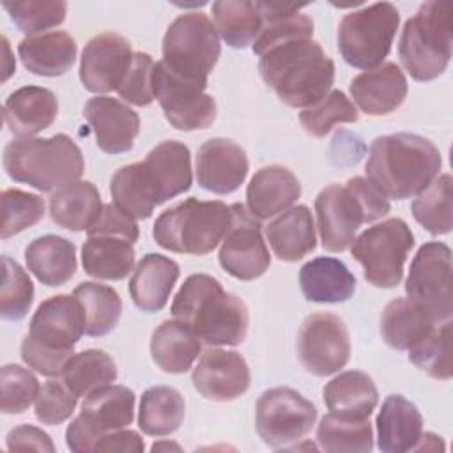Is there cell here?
Masks as SVG:
<instances>
[{
    "instance_id": "1",
    "label": "cell",
    "mask_w": 453,
    "mask_h": 453,
    "mask_svg": "<svg viewBox=\"0 0 453 453\" xmlns=\"http://www.w3.org/2000/svg\"><path fill=\"white\" fill-rule=\"evenodd\" d=\"M441 166V152L428 138L395 133L372 142L365 173L386 198L405 200L423 191L437 177Z\"/></svg>"
},
{
    "instance_id": "2",
    "label": "cell",
    "mask_w": 453,
    "mask_h": 453,
    "mask_svg": "<svg viewBox=\"0 0 453 453\" xmlns=\"http://www.w3.org/2000/svg\"><path fill=\"white\" fill-rule=\"evenodd\" d=\"M172 315L193 329L207 345H239L250 326L244 301L226 292L211 274H191L172 303Z\"/></svg>"
},
{
    "instance_id": "3",
    "label": "cell",
    "mask_w": 453,
    "mask_h": 453,
    "mask_svg": "<svg viewBox=\"0 0 453 453\" xmlns=\"http://www.w3.org/2000/svg\"><path fill=\"white\" fill-rule=\"evenodd\" d=\"M265 85L292 108H308L331 92L334 62L313 39H296L273 46L258 60Z\"/></svg>"
},
{
    "instance_id": "4",
    "label": "cell",
    "mask_w": 453,
    "mask_h": 453,
    "mask_svg": "<svg viewBox=\"0 0 453 453\" xmlns=\"http://www.w3.org/2000/svg\"><path fill=\"white\" fill-rule=\"evenodd\" d=\"M85 333V313L69 294L44 299L32 315L19 354L23 363L46 377H58Z\"/></svg>"
},
{
    "instance_id": "5",
    "label": "cell",
    "mask_w": 453,
    "mask_h": 453,
    "mask_svg": "<svg viewBox=\"0 0 453 453\" xmlns=\"http://www.w3.org/2000/svg\"><path fill=\"white\" fill-rule=\"evenodd\" d=\"M389 209L388 198L365 177H350L343 186H326L315 198L322 248L331 253L345 251L363 223L380 219Z\"/></svg>"
},
{
    "instance_id": "6",
    "label": "cell",
    "mask_w": 453,
    "mask_h": 453,
    "mask_svg": "<svg viewBox=\"0 0 453 453\" xmlns=\"http://www.w3.org/2000/svg\"><path fill=\"white\" fill-rule=\"evenodd\" d=\"M4 170L39 191H53L80 180L85 161L80 147L64 133L50 138H16L4 149Z\"/></svg>"
},
{
    "instance_id": "7",
    "label": "cell",
    "mask_w": 453,
    "mask_h": 453,
    "mask_svg": "<svg viewBox=\"0 0 453 453\" xmlns=\"http://www.w3.org/2000/svg\"><path fill=\"white\" fill-rule=\"evenodd\" d=\"M453 4L425 2L402 28L398 57L416 81L439 78L451 58Z\"/></svg>"
},
{
    "instance_id": "8",
    "label": "cell",
    "mask_w": 453,
    "mask_h": 453,
    "mask_svg": "<svg viewBox=\"0 0 453 453\" xmlns=\"http://www.w3.org/2000/svg\"><path fill=\"white\" fill-rule=\"evenodd\" d=\"M230 221V205L191 196L157 216L152 237L165 250L202 257L223 241Z\"/></svg>"
},
{
    "instance_id": "9",
    "label": "cell",
    "mask_w": 453,
    "mask_h": 453,
    "mask_svg": "<svg viewBox=\"0 0 453 453\" xmlns=\"http://www.w3.org/2000/svg\"><path fill=\"white\" fill-rule=\"evenodd\" d=\"M221 53L212 21L200 11L177 16L163 37V64L182 80L207 85Z\"/></svg>"
},
{
    "instance_id": "10",
    "label": "cell",
    "mask_w": 453,
    "mask_h": 453,
    "mask_svg": "<svg viewBox=\"0 0 453 453\" xmlns=\"http://www.w3.org/2000/svg\"><path fill=\"white\" fill-rule=\"evenodd\" d=\"M400 12L389 2H377L345 14L338 25V51L357 69L370 71L389 55Z\"/></svg>"
},
{
    "instance_id": "11",
    "label": "cell",
    "mask_w": 453,
    "mask_h": 453,
    "mask_svg": "<svg viewBox=\"0 0 453 453\" xmlns=\"http://www.w3.org/2000/svg\"><path fill=\"white\" fill-rule=\"evenodd\" d=\"M414 234L402 218L368 226L350 244V255L363 265L365 280L377 288H393L402 281Z\"/></svg>"
},
{
    "instance_id": "12",
    "label": "cell",
    "mask_w": 453,
    "mask_h": 453,
    "mask_svg": "<svg viewBox=\"0 0 453 453\" xmlns=\"http://www.w3.org/2000/svg\"><path fill=\"white\" fill-rule=\"evenodd\" d=\"M134 393L119 384H106L88 393L80 414L67 425L65 444L74 453L94 451L106 434L127 428L134 419Z\"/></svg>"
},
{
    "instance_id": "13",
    "label": "cell",
    "mask_w": 453,
    "mask_h": 453,
    "mask_svg": "<svg viewBox=\"0 0 453 453\" xmlns=\"http://www.w3.org/2000/svg\"><path fill=\"white\" fill-rule=\"evenodd\" d=\"M317 421V407L299 391L285 386L265 389L255 409L258 437L269 448H287L301 441Z\"/></svg>"
},
{
    "instance_id": "14",
    "label": "cell",
    "mask_w": 453,
    "mask_h": 453,
    "mask_svg": "<svg viewBox=\"0 0 453 453\" xmlns=\"http://www.w3.org/2000/svg\"><path fill=\"white\" fill-rule=\"evenodd\" d=\"M405 294L425 308L439 324L451 319L453 283L451 250L448 244L432 241L419 246L409 267Z\"/></svg>"
},
{
    "instance_id": "15",
    "label": "cell",
    "mask_w": 453,
    "mask_h": 453,
    "mask_svg": "<svg viewBox=\"0 0 453 453\" xmlns=\"http://www.w3.org/2000/svg\"><path fill=\"white\" fill-rule=\"evenodd\" d=\"M207 85L179 78L159 60L152 73L154 99H157L166 120L179 131L207 129L218 115L212 96L205 94Z\"/></svg>"
},
{
    "instance_id": "16",
    "label": "cell",
    "mask_w": 453,
    "mask_h": 453,
    "mask_svg": "<svg viewBox=\"0 0 453 453\" xmlns=\"http://www.w3.org/2000/svg\"><path fill=\"white\" fill-rule=\"evenodd\" d=\"M297 354L311 375L327 377L340 372L350 359V336L345 322L333 313L306 317L297 334Z\"/></svg>"
},
{
    "instance_id": "17",
    "label": "cell",
    "mask_w": 453,
    "mask_h": 453,
    "mask_svg": "<svg viewBox=\"0 0 453 453\" xmlns=\"http://www.w3.org/2000/svg\"><path fill=\"white\" fill-rule=\"evenodd\" d=\"M232 221L221 241L219 265L230 276L241 281L260 278L271 264L267 244L262 237L260 219H257L246 205H230Z\"/></svg>"
},
{
    "instance_id": "18",
    "label": "cell",
    "mask_w": 453,
    "mask_h": 453,
    "mask_svg": "<svg viewBox=\"0 0 453 453\" xmlns=\"http://www.w3.org/2000/svg\"><path fill=\"white\" fill-rule=\"evenodd\" d=\"M129 41L115 32L94 35L83 48L80 58V80L88 92L106 94L117 90L129 64Z\"/></svg>"
},
{
    "instance_id": "19",
    "label": "cell",
    "mask_w": 453,
    "mask_h": 453,
    "mask_svg": "<svg viewBox=\"0 0 453 453\" xmlns=\"http://www.w3.org/2000/svg\"><path fill=\"white\" fill-rule=\"evenodd\" d=\"M195 389L212 402H232L242 396L251 382L246 359L235 350L207 349L193 368Z\"/></svg>"
},
{
    "instance_id": "20",
    "label": "cell",
    "mask_w": 453,
    "mask_h": 453,
    "mask_svg": "<svg viewBox=\"0 0 453 453\" xmlns=\"http://www.w3.org/2000/svg\"><path fill=\"white\" fill-rule=\"evenodd\" d=\"M140 163L143 182L156 205L186 193L193 184L189 149L177 140L159 142Z\"/></svg>"
},
{
    "instance_id": "21",
    "label": "cell",
    "mask_w": 453,
    "mask_h": 453,
    "mask_svg": "<svg viewBox=\"0 0 453 453\" xmlns=\"http://www.w3.org/2000/svg\"><path fill=\"white\" fill-rule=\"evenodd\" d=\"M96 145L106 154H122L133 149L140 134V117L126 103L110 96L90 97L83 106Z\"/></svg>"
},
{
    "instance_id": "22",
    "label": "cell",
    "mask_w": 453,
    "mask_h": 453,
    "mask_svg": "<svg viewBox=\"0 0 453 453\" xmlns=\"http://www.w3.org/2000/svg\"><path fill=\"white\" fill-rule=\"evenodd\" d=\"M248 170L244 149L228 138H211L196 152V180L211 193H234L244 182Z\"/></svg>"
},
{
    "instance_id": "23",
    "label": "cell",
    "mask_w": 453,
    "mask_h": 453,
    "mask_svg": "<svg viewBox=\"0 0 453 453\" xmlns=\"http://www.w3.org/2000/svg\"><path fill=\"white\" fill-rule=\"evenodd\" d=\"M349 90L361 111L380 117L395 111L405 101L409 85L395 62H382L375 69L354 76Z\"/></svg>"
},
{
    "instance_id": "24",
    "label": "cell",
    "mask_w": 453,
    "mask_h": 453,
    "mask_svg": "<svg viewBox=\"0 0 453 453\" xmlns=\"http://www.w3.org/2000/svg\"><path fill=\"white\" fill-rule=\"evenodd\" d=\"M4 122L18 138H30L48 129L58 115L57 96L44 87L27 85L4 103Z\"/></svg>"
},
{
    "instance_id": "25",
    "label": "cell",
    "mask_w": 453,
    "mask_h": 453,
    "mask_svg": "<svg viewBox=\"0 0 453 453\" xmlns=\"http://www.w3.org/2000/svg\"><path fill=\"white\" fill-rule=\"evenodd\" d=\"M301 196L299 179L283 165L262 166L246 188L248 211L257 219H269L287 209Z\"/></svg>"
},
{
    "instance_id": "26",
    "label": "cell",
    "mask_w": 453,
    "mask_h": 453,
    "mask_svg": "<svg viewBox=\"0 0 453 453\" xmlns=\"http://www.w3.org/2000/svg\"><path fill=\"white\" fill-rule=\"evenodd\" d=\"M180 274L179 264L159 253H147L136 264L129 280V294L138 310L156 313L163 310Z\"/></svg>"
},
{
    "instance_id": "27",
    "label": "cell",
    "mask_w": 453,
    "mask_h": 453,
    "mask_svg": "<svg viewBox=\"0 0 453 453\" xmlns=\"http://www.w3.org/2000/svg\"><path fill=\"white\" fill-rule=\"evenodd\" d=\"M377 446L384 453L414 451L423 434V416L402 395H389L377 414Z\"/></svg>"
},
{
    "instance_id": "28",
    "label": "cell",
    "mask_w": 453,
    "mask_h": 453,
    "mask_svg": "<svg viewBox=\"0 0 453 453\" xmlns=\"http://www.w3.org/2000/svg\"><path fill=\"white\" fill-rule=\"evenodd\" d=\"M265 237L278 260L297 262L317 248L315 223L306 205H294L280 212L265 226Z\"/></svg>"
},
{
    "instance_id": "29",
    "label": "cell",
    "mask_w": 453,
    "mask_h": 453,
    "mask_svg": "<svg viewBox=\"0 0 453 453\" xmlns=\"http://www.w3.org/2000/svg\"><path fill=\"white\" fill-rule=\"evenodd\" d=\"M76 41L62 30L27 35L18 44V55L25 69L37 76H62L76 60Z\"/></svg>"
},
{
    "instance_id": "30",
    "label": "cell",
    "mask_w": 453,
    "mask_h": 453,
    "mask_svg": "<svg viewBox=\"0 0 453 453\" xmlns=\"http://www.w3.org/2000/svg\"><path fill=\"white\" fill-rule=\"evenodd\" d=\"M299 285L308 301L322 304L345 303L356 292L354 274L334 257H317L308 260L299 271Z\"/></svg>"
},
{
    "instance_id": "31",
    "label": "cell",
    "mask_w": 453,
    "mask_h": 453,
    "mask_svg": "<svg viewBox=\"0 0 453 453\" xmlns=\"http://www.w3.org/2000/svg\"><path fill=\"white\" fill-rule=\"evenodd\" d=\"M28 271L46 287L65 285L76 273V246L62 235H41L25 248Z\"/></svg>"
},
{
    "instance_id": "32",
    "label": "cell",
    "mask_w": 453,
    "mask_h": 453,
    "mask_svg": "<svg viewBox=\"0 0 453 453\" xmlns=\"http://www.w3.org/2000/svg\"><path fill=\"white\" fill-rule=\"evenodd\" d=\"M101 211L99 189L90 180H73L50 196L51 219L71 232L88 230Z\"/></svg>"
},
{
    "instance_id": "33",
    "label": "cell",
    "mask_w": 453,
    "mask_h": 453,
    "mask_svg": "<svg viewBox=\"0 0 453 453\" xmlns=\"http://www.w3.org/2000/svg\"><path fill=\"white\" fill-rule=\"evenodd\" d=\"M202 350V340L180 320L161 322L150 336V357L166 373H186Z\"/></svg>"
},
{
    "instance_id": "34",
    "label": "cell",
    "mask_w": 453,
    "mask_h": 453,
    "mask_svg": "<svg viewBox=\"0 0 453 453\" xmlns=\"http://www.w3.org/2000/svg\"><path fill=\"white\" fill-rule=\"evenodd\" d=\"M437 324L439 322L412 299L396 297L386 304L380 315V334L389 347L409 350Z\"/></svg>"
},
{
    "instance_id": "35",
    "label": "cell",
    "mask_w": 453,
    "mask_h": 453,
    "mask_svg": "<svg viewBox=\"0 0 453 453\" xmlns=\"http://www.w3.org/2000/svg\"><path fill=\"white\" fill-rule=\"evenodd\" d=\"M324 403L333 414L370 418L379 403V391L372 377L359 370H349L324 386Z\"/></svg>"
},
{
    "instance_id": "36",
    "label": "cell",
    "mask_w": 453,
    "mask_h": 453,
    "mask_svg": "<svg viewBox=\"0 0 453 453\" xmlns=\"http://www.w3.org/2000/svg\"><path fill=\"white\" fill-rule=\"evenodd\" d=\"M83 271L97 280L119 281L134 271L133 242L115 235H88L81 248Z\"/></svg>"
},
{
    "instance_id": "37",
    "label": "cell",
    "mask_w": 453,
    "mask_h": 453,
    "mask_svg": "<svg viewBox=\"0 0 453 453\" xmlns=\"http://www.w3.org/2000/svg\"><path fill=\"white\" fill-rule=\"evenodd\" d=\"M184 416L186 403L175 388L152 386L143 391L138 409V426L145 435H170L182 425Z\"/></svg>"
},
{
    "instance_id": "38",
    "label": "cell",
    "mask_w": 453,
    "mask_h": 453,
    "mask_svg": "<svg viewBox=\"0 0 453 453\" xmlns=\"http://www.w3.org/2000/svg\"><path fill=\"white\" fill-rule=\"evenodd\" d=\"M211 9L216 32L230 48L241 50L255 42L264 25L255 2L218 0Z\"/></svg>"
},
{
    "instance_id": "39",
    "label": "cell",
    "mask_w": 453,
    "mask_h": 453,
    "mask_svg": "<svg viewBox=\"0 0 453 453\" xmlns=\"http://www.w3.org/2000/svg\"><path fill=\"white\" fill-rule=\"evenodd\" d=\"M320 449L329 453H368L373 448V430L370 418H350L329 412L317 428Z\"/></svg>"
},
{
    "instance_id": "40",
    "label": "cell",
    "mask_w": 453,
    "mask_h": 453,
    "mask_svg": "<svg viewBox=\"0 0 453 453\" xmlns=\"http://www.w3.org/2000/svg\"><path fill=\"white\" fill-rule=\"evenodd\" d=\"M73 296L85 313V334L104 336L117 327L122 315V299L115 288L85 281L73 290Z\"/></svg>"
},
{
    "instance_id": "41",
    "label": "cell",
    "mask_w": 453,
    "mask_h": 453,
    "mask_svg": "<svg viewBox=\"0 0 453 453\" xmlns=\"http://www.w3.org/2000/svg\"><path fill=\"white\" fill-rule=\"evenodd\" d=\"M453 179L449 173L435 177L411 203L414 219L432 235H444L453 226Z\"/></svg>"
},
{
    "instance_id": "42",
    "label": "cell",
    "mask_w": 453,
    "mask_h": 453,
    "mask_svg": "<svg viewBox=\"0 0 453 453\" xmlns=\"http://www.w3.org/2000/svg\"><path fill=\"white\" fill-rule=\"evenodd\" d=\"M115 379V361L110 357V354L99 349H87L73 354L62 370L64 384L78 398L87 396L101 386L113 384Z\"/></svg>"
},
{
    "instance_id": "43",
    "label": "cell",
    "mask_w": 453,
    "mask_h": 453,
    "mask_svg": "<svg viewBox=\"0 0 453 453\" xmlns=\"http://www.w3.org/2000/svg\"><path fill=\"white\" fill-rule=\"evenodd\" d=\"M110 193L113 205L133 219H147L156 209V202L143 182L140 161L124 165L113 173Z\"/></svg>"
},
{
    "instance_id": "44",
    "label": "cell",
    "mask_w": 453,
    "mask_h": 453,
    "mask_svg": "<svg viewBox=\"0 0 453 453\" xmlns=\"http://www.w3.org/2000/svg\"><path fill=\"white\" fill-rule=\"evenodd\" d=\"M409 361L426 375L449 380L453 375L451 363V320L437 324L423 340L409 350Z\"/></svg>"
},
{
    "instance_id": "45",
    "label": "cell",
    "mask_w": 453,
    "mask_h": 453,
    "mask_svg": "<svg viewBox=\"0 0 453 453\" xmlns=\"http://www.w3.org/2000/svg\"><path fill=\"white\" fill-rule=\"evenodd\" d=\"M357 119L356 104L336 88L299 113V122L304 131L317 138L326 136L336 124H350Z\"/></svg>"
},
{
    "instance_id": "46",
    "label": "cell",
    "mask_w": 453,
    "mask_h": 453,
    "mask_svg": "<svg viewBox=\"0 0 453 453\" xmlns=\"http://www.w3.org/2000/svg\"><path fill=\"white\" fill-rule=\"evenodd\" d=\"M2 5L12 23L28 35L62 25L67 12V4L62 0H5Z\"/></svg>"
},
{
    "instance_id": "47",
    "label": "cell",
    "mask_w": 453,
    "mask_h": 453,
    "mask_svg": "<svg viewBox=\"0 0 453 453\" xmlns=\"http://www.w3.org/2000/svg\"><path fill=\"white\" fill-rule=\"evenodd\" d=\"M4 283L0 292V315L5 320H21L34 303V283L27 271L11 257H2Z\"/></svg>"
},
{
    "instance_id": "48",
    "label": "cell",
    "mask_w": 453,
    "mask_h": 453,
    "mask_svg": "<svg viewBox=\"0 0 453 453\" xmlns=\"http://www.w3.org/2000/svg\"><path fill=\"white\" fill-rule=\"evenodd\" d=\"M44 216V200L39 195L9 188L2 193V226L0 237L5 241L35 223Z\"/></svg>"
},
{
    "instance_id": "49",
    "label": "cell",
    "mask_w": 453,
    "mask_h": 453,
    "mask_svg": "<svg viewBox=\"0 0 453 453\" xmlns=\"http://www.w3.org/2000/svg\"><path fill=\"white\" fill-rule=\"evenodd\" d=\"M0 386H2L0 409L4 414L25 412L35 402L41 391L37 377L30 370L14 363L2 366Z\"/></svg>"
},
{
    "instance_id": "50",
    "label": "cell",
    "mask_w": 453,
    "mask_h": 453,
    "mask_svg": "<svg viewBox=\"0 0 453 453\" xmlns=\"http://www.w3.org/2000/svg\"><path fill=\"white\" fill-rule=\"evenodd\" d=\"M154 60L145 51H133L131 64L117 87V94L134 104V106H149L154 101L152 90V73Z\"/></svg>"
},
{
    "instance_id": "51",
    "label": "cell",
    "mask_w": 453,
    "mask_h": 453,
    "mask_svg": "<svg viewBox=\"0 0 453 453\" xmlns=\"http://www.w3.org/2000/svg\"><path fill=\"white\" fill-rule=\"evenodd\" d=\"M78 403V396L64 384V380L50 379L42 384L35 398V418L42 425H60L71 418Z\"/></svg>"
},
{
    "instance_id": "52",
    "label": "cell",
    "mask_w": 453,
    "mask_h": 453,
    "mask_svg": "<svg viewBox=\"0 0 453 453\" xmlns=\"http://www.w3.org/2000/svg\"><path fill=\"white\" fill-rule=\"evenodd\" d=\"M87 234L88 235H115V237L127 239L129 242L134 244L138 241L140 230L133 218L124 214L113 203H106V205H103L101 214L92 223V226L87 230Z\"/></svg>"
},
{
    "instance_id": "53",
    "label": "cell",
    "mask_w": 453,
    "mask_h": 453,
    "mask_svg": "<svg viewBox=\"0 0 453 453\" xmlns=\"http://www.w3.org/2000/svg\"><path fill=\"white\" fill-rule=\"evenodd\" d=\"M5 442L9 451H48V453L55 451V444L51 437L44 430L34 425L14 426L7 434Z\"/></svg>"
},
{
    "instance_id": "54",
    "label": "cell",
    "mask_w": 453,
    "mask_h": 453,
    "mask_svg": "<svg viewBox=\"0 0 453 453\" xmlns=\"http://www.w3.org/2000/svg\"><path fill=\"white\" fill-rule=\"evenodd\" d=\"M145 449L143 439L134 430H117L111 434H106L99 439L94 451H131V453H142Z\"/></svg>"
},
{
    "instance_id": "55",
    "label": "cell",
    "mask_w": 453,
    "mask_h": 453,
    "mask_svg": "<svg viewBox=\"0 0 453 453\" xmlns=\"http://www.w3.org/2000/svg\"><path fill=\"white\" fill-rule=\"evenodd\" d=\"M423 449L425 451H437V449H444V444H442L439 435H435L432 432H425V434H421V439L416 444L414 451H423Z\"/></svg>"
},
{
    "instance_id": "56",
    "label": "cell",
    "mask_w": 453,
    "mask_h": 453,
    "mask_svg": "<svg viewBox=\"0 0 453 453\" xmlns=\"http://www.w3.org/2000/svg\"><path fill=\"white\" fill-rule=\"evenodd\" d=\"M150 449L152 451H161V449H177V451H180V446L175 444V442H154Z\"/></svg>"
}]
</instances>
